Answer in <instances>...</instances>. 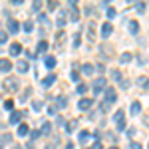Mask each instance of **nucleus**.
<instances>
[{"label": "nucleus", "mask_w": 149, "mask_h": 149, "mask_svg": "<svg viewBox=\"0 0 149 149\" xmlns=\"http://www.w3.org/2000/svg\"><path fill=\"white\" fill-rule=\"evenodd\" d=\"M30 135H32V139H38V137H40V135H42V131H38V129H36V131H32Z\"/></svg>", "instance_id": "nucleus-43"}, {"label": "nucleus", "mask_w": 149, "mask_h": 149, "mask_svg": "<svg viewBox=\"0 0 149 149\" xmlns=\"http://www.w3.org/2000/svg\"><path fill=\"white\" fill-rule=\"evenodd\" d=\"M119 60H121V64H129V62H131V54H121V58H119Z\"/></svg>", "instance_id": "nucleus-26"}, {"label": "nucleus", "mask_w": 149, "mask_h": 149, "mask_svg": "<svg viewBox=\"0 0 149 149\" xmlns=\"http://www.w3.org/2000/svg\"><path fill=\"white\" fill-rule=\"evenodd\" d=\"M86 90H88L86 84H78V88H76V92H78V93H86Z\"/></svg>", "instance_id": "nucleus-31"}, {"label": "nucleus", "mask_w": 149, "mask_h": 149, "mask_svg": "<svg viewBox=\"0 0 149 149\" xmlns=\"http://www.w3.org/2000/svg\"><path fill=\"white\" fill-rule=\"evenodd\" d=\"M92 103H93L92 97H84V100L78 102V107H80L81 111H86V109H90V107H92Z\"/></svg>", "instance_id": "nucleus-5"}, {"label": "nucleus", "mask_w": 149, "mask_h": 149, "mask_svg": "<svg viewBox=\"0 0 149 149\" xmlns=\"http://www.w3.org/2000/svg\"><path fill=\"white\" fill-rule=\"evenodd\" d=\"M68 14H70V20H74V22H78V20H80V10H78V6H76V2H74V0H70Z\"/></svg>", "instance_id": "nucleus-2"}, {"label": "nucleus", "mask_w": 149, "mask_h": 149, "mask_svg": "<svg viewBox=\"0 0 149 149\" xmlns=\"http://www.w3.org/2000/svg\"><path fill=\"white\" fill-rule=\"evenodd\" d=\"M66 149H74V143H68V145H66Z\"/></svg>", "instance_id": "nucleus-49"}, {"label": "nucleus", "mask_w": 149, "mask_h": 149, "mask_svg": "<svg viewBox=\"0 0 149 149\" xmlns=\"http://www.w3.org/2000/svg\"><path fill=\"white\" fill-rule=\"evenodd\" d=\"M54 66H56V58H54V56H48L46 58V68L48 70H54Z\"/></svg>", "instance_id": "nucleus-18"}, {"label": "nucleus", "mask_w": 149, "mask_h": 149, "mask_svg": "<svg viewBox=\"0 0 149 149\" xmlns=\"http://www.w3.org/2000/svg\"><path fill=\"white\" fill-rule=\"evenodd\" d=\"M76 125H78V121H76V119H70L68 125H66V131H68V133H72V131L76 129Z\"/></svg>", "instance_id": "nucleus-22"}, {"label": "nucleus", "mask_w": 149, "mask_h": 149, "mask_svg": "<svg viewBox=\"0 0 149 149\" xmlns=\"http://www.w3.org/2000/svg\"><path fill=\"white\" fill-rule=\"evenodd\" d=\"M32 8H34V10H40V8H42V2H40V0H36L34 4H32Z\"/></svg>", "instance_id": "nucleus-42"}, {"label": "nucleus", "mask_w": 149, "mask_h": 149, "mask_svg": "<svg viewBox=\"0 0 149 149\" xmlns=\"http://www.w3.org/2000/svg\"><path fill=\"white\" fill-rule=\"evenodd\" d=\"M72 80H74V81H80V74H78V72H76V70H74V72H72Z\"/></svg>", "instance_id": "nucleus-41"}, {"label": "nucleus", "mask_w": 149, "mask_h": 149, "mask_svg": "<svg viewBox=\"0 0 149 149\" xmlns=\"http://www.w3.org/2000/svg\"><path fill=\"white\" fill-rule=\"evenodd\" d=\"M109 149H119V147H115V145H111V147H109Z\"/></svg>", "instance_id": "nucleus-51"}, {"label": "nucleus", "mask_w": 149, "mask_h": 149, "mask_svg": "<svg viewBox=\"0 0 149 149\" xmlns=\"http://www.w3.org/2000/svg\"><path fill=\"white\" fill-rule=\"evenodd\" d=\"M32 107H34L36 111H40L42 109V102H32Z\"/></svg>", "instance_id": "nucleus-38"}, {"label": "nucleus", "mask_w": 149, "mask_h": 149, "mask_svg": "<svg viewBox=\"0 0 149 149\" xmlns=\"http://www.w3.org/2000/svg\"><path fill=\"white\" fill-rule=\"evenodd\" d=\"M135 8H137V12H143V10H145V4H137Z\"/></svg>", "instance_id": "nucleus-45"}, {"label": "nucleus", "mask_w": 149, "mask_h": 149, "mask_svg": "<svg viewBox=\"0 0 149 149\" xmlns=\"http://www.w3.org/2000/svg\"><path fill=\"white\" fill-rule=\"evenodd\" d=\"M92 149H103V145L100 143V141H93V147Z\"/></svg>", "instance_id": "nucleus-44"}, {"label": "nucleus", "mask_w": 149, "mask_h": 149, "mask_svg": "<svg viewBox=\"0 0 149 149\" xmlns=\"http://www.w3.org/2000/svg\"><path fill=\"white\" fill-rule=\"evenodd\" d=\"M105 86H107V81H105V78H97V80L93 81V93L97 95V93L102 92V90H105Z\"/></svg>", "instance_id": "nucleus-4"}, {"label": "nucleus", "mask_w": 149, "mask_h": 149, "mask_svg": "<svg viewBox=\"0 0 149 149\" xmlns=\"http://www.w3.org/2000/svg\"><path fill=\"white\" fill-rule=\"evenodd\" d=\"M48 8H50V10H56V8H58V2H56V0H50V2H48Z\"/></svg>", "instance_id": "nucleus-36"}, {"label": "nucleus", "mask_w": 149, "mask_h": 149, "mask_svg": "<svg viewBox=\"0 0 149 149\" xmlns=\"http://www.w3.org/2000/svg\"><path fill=\"white\" fill-rule=\"evenodd\" d=\"M54 81H56V74H50V76H46V78L42 80V86H44V88H52Z\"/></svg>", "instance_id": "nucleus-9"}, {"label": "nucleus", "mask_w": 149, "mask_h": 149, "mask_svg": "<svg viewBox=\"0 0 149 149\" xmlns=\"http://www.w3.org/2000/svg\"><path fill=\"white\" fill-rule=\"evenodd\" d=\"M125 119H121V121H117V129H119V131H123V129H125Z\"/></svg>", "instance_id": "nucleus-37"}, {"label": "nucleus", "mask_w": 149, "mask_h": 149, "mask_svg": "<svg viewBox=\"0 0 149 149\" xmlns=\"http://www.w3.org/2000/svg\"><path fill=\"white\" fill-rule=\"evenodd\" d=\"M8 52H10V56H18V54L22 52V46H20L18 42H14V44L10 46V50H8Z\"/></svg>", "instance_id": "nucleus-10"}, {"label": "nucleus", "mask_w": 149, "mask_h": 149, "mask_svg": "<svg viewBox=\"0 0 149 149\" xmlns=\"http://www.w3.org/2000/svg\"><path fill=\"white\" fill-rule=\"evenodd\" d=\"M12 70V62L6 58H0V72H10Z\"/></svg>", "instance_id": "nucleus-8"}, {"label": "nucleus", "mask_w": 149, "mask_h": 149, "mask_svg": "<svg viewBox=\"0 0 149 149\" xmlns=\"http://www.w3.org/2000/svg\"><path fill=\"white\" fill-rule=\"evenodd\" d=\"M40 131H42V133H44V135H48V133H50V131H52V123H44V125H42V129H40Z\"/></svg>", "instance_id": "nucleus-24"}, {"label": "nucleus", "mask_w": 149, "mask_h": 149, "mask_svg": "<svg viewBox=\"0 0 149 149\" xmlns=\"http://www.w3.org/2000/svg\"><path fill=\"white\" fill-rule=\"evenodd\" d=\"M28 133H30V127L26 125V123H20V127H18V135H28Z\"/></svg>", "instance_id": "nucleus-16"}, {"label": "nucleus", "mask_w": 149, "mask_h": 149, "mask_svg": "<svg viewBox=\"0 0 149 149\" xmlns=\"http://www.w3.org/2000/svg\"><path fill=\"white\" fill-rule=\"evenodd\" d=\"M137 84L141 86V88H145V90H149V78H145V76H141L137 80Z\"/></svg>", "instance_id": "nucleus-19"}, {"label": "nucleus", "mask_w": 149, "mask_h": 149, "mask_svg": "<svg viewBox=\"0 0 149 149\" xmlns=\"http://www.w3.org/2000/svg\"><path fill=\"white\" fill-rule=\"evenodd\" d=\"M46 149H56V147H54V145H52V143H50V145H46Z\"/></svg>", "instance_id": "nucleus-50"}, {"label": "nucleus", "mask_w": 149, "mask_h": 149, "mask_svg": "<svg viewBox=\"0 0 149 149\" xmlns=\"http://www.w3.org/2000/svg\"><path fill=\"white\" fill-rule=\"evenodd\" d=\"M139 111H141V103H139V102H133V103H131V113L137 115Z\"/></svg>", "instance_id": "nucleus-21"}, {"label": "nucleus", "mask_w": 149, "mask_h": 149, "mask_svg": "<svg viewBox=\"0 0 149 149\" xmlns=\"http://www.w3.org/2000/svg\"><path fill=\"white\" fill-rule=\"evenodd\" d=\"M105 103L107 105H111V103H115V100H117V92H115L113 88H105Z\"/></svg>", "instance_id": "nucleus-3"}, {"label": "nucleus", "mask_w": 149, "mask_h": 149, "mask_svg": "<svg viewBox=\"0 0 149 149\" xmlns=\"http://www.w3.org/2000/svg\"><path fill=\"white\" fill-rule=\"evenodd\" d=\"M28 68H30V66H28V62H24V60H20V62L16 64V70H18L20 74H24V72H28Z\"/></svg>", "instance_id": "nucleus-12"}, {"label": "nucleus", "mask_w": 149, "mask_h": 149, "mask_svg": "<svg viewBox=\"0 0 149 149\" xmlns=\"http://www.w3.org/2000/svg\"><path fill=\"white\" fill-rule=\"evenodd\" d=\"M111 32H113V26H111L109 22H103L102 24V36H103V38H109Z\"/></svg>", "instance_id": "nucleus-6"}, {"label": "nucleus", "mask_w": 149, "mask_h": 149, "mask_svg": "<svg viewBox=\"0 0 149 149\" xmlns=\"http://www.w3.org/2000/svg\"><path fill=\"white\" fill-rule=\"evenodd\" d=\"M56 111H58L56 105H50V107H48V113H50V115H56Z\"/></svg>", "instance_id": "nucleus-40"}, {"label": "nucleus", "mask_w": 149, "mask_h": 149, "mask_svg": "<svg viewBox=\"0 0 149 149\" xmlns=\"http://www.w3.org/2000/svg\"><path fill=\"white\" fill-rule=\"evenodd\" d=\"M46 50H48V42L46 40H40L38 42V54H44Z\"/></svg>", "instance_id": "nucleus-17"}, {"label": "nucleus", "mask_w": 149, "mask_h": 149, "mask_svg": "<svg viewBox=\"0 0 149 149\" xmlns=\"http://www.w3.org/2000/svg\"><path fill=\"white\" fill-rule=\"evenodd\" d=\"M113 119H115V121H121V119H125V117H123V109H119V111H115Z\"/></svg>", "instance_id": "nucleus-29"}, {"label": "nucleus", "mask_w": 149, "mask_h": 149, "mask_svg": "<svg viewBox=\"0 0 149 149\" xmlns=\"http://www.w3.org/2000/svg\"><path fill=\"white\" fill-rule=\"evenodd\" d=\"M30 93H32V90H30V88H26V90H24V92H22V97H20V102H26Z\"/></svg>", "instance_id": "nucleus-28"}, {"label": "nucleus", "mask_w": 149, "mask_h": 149, "mask_svg": "<svg viewBox=\"0 0 149 149\" xmlns=\"http://www.w3.org/2000/svg\"><path fill=\"white\" fill-rule=\"evenodd\" d=\"M81 72H84L86 76H92L93 72H95V68H93L92 64H84V66H81Z\"/></svg>", "instance_id": "nucleus-14"}, {"label": "nucleus", "mask_w": 149, "mask_h": 149, "mask_svg": "<svg viewBox=\"0 0 149 149\" xmlns=\"http://www.w3.org/2000/svg\"><path fill=\"white\" fill-rule=\"evenodd\" d=\"M66 22H68V20H66V14L62 12V14L58 16V20H56V26H58V28H64V26H66Z\"/></svg>", "instance_id": "nucleus-15"}, {"label": "nucleus", "mask_w": 149, "mask_h": 149, "mask_svg": "<svg viewBox=\"0 0 149 149\" xmlns=\"http://www.w3.org/2000/svg\"><path fill=\"white\" fill-rule=\"evenodd\" d=\"M6 40H8V34H6V32H0V46L6 44Z\"/></svg>", "instance_id": "nucleus-33"}, {"label": "nucleus", "mask_w": 149, "mask_h": 149, "mask_svg": "<svg viewBox=\"0 0 149 149\" xmlns=\"http://www.w3.org/2000/svg\"><path fill=\"white\" fill-rule=\"evenodd\" d=\"M64 34H66L64 30H60V32L56 34V42H58V44H62V42H64Z\"/></svg>", "instance_id": "nucleus-30"}, {"label": "nucleus", "mask_w": 149, "mask_h": 149, "mask_svg": "<svg viewBox=\"0 0 149 149\" xmlns=\"http://www.w3.org/2000/svg\"><path fill=\"white\" fill-rule=\"evenodd\" d=\"M18 88H20V80L18 78H6V80L2 81V90L8 92V93L18 92Z\"/></svg>", "instance_id": "nucleus-1"}, {"label": "nucleus", "mask_w": 149, "mask_h": 149, "mask_svg": "<svg viewBox=\"0 0 149 149\" xmlns=\"http://www.w3.org/2000/svg\"><path fill=\"white\" fill-rule=\"evenodd\" d=\"M95 70H97V72H103V70H105V66H103V64H97V68H95Z\"/></svg>", "instance_id": "nucleus-46"}, {"label": "nucleus", "mask_w": 149, "mask_h": 149, "mask_svg": "<svg viewBox=\"0 0 149 149\" xmlns=\"http://www.w3.org/2000/svg\"><path fill=\"white\" fill-rule=\"evenodd\" d=\"M81 44V38H80V34H76L74 36V48H78Z\"/></svg>", "instance_id": "nucleus-34"}, {"label": "nucleus", "mask_w": 149, "mask_h": 149, "mask_svg": "<svg viewBox=\"0 0 149 149\" xmlns=\"http://www.w3.org/2000/svg\"><path fill=\"white\" fill-rule=\"evenodd\" d=\"M78 139H80V143H86V141L90 139V133H88V131H80V135H78Z\"/></svg>", "instance_id": "nucleus-23"}, {"label": "nucleus", "mask_w": 149, "mask_h": 149, "mask_svg": "<svg viewBox=\"0 0 149 149\" xmlns=\"http://www.w3.org/2000/svg\"><path fill=\"white\" fill-rule=\"evenodd\" d=\"M22 28H24V32H28V34H30V32L34 30V24H32L30 20H28V22H24V26H22Z\"/></svg>", "instance_id": "nucleus-25"}, {"label": "nucleus", "mask_w": 149, "mask_h": 149, "mask_svg": "<svg viewBox=\"0 0 149 149\" xmlns=\"http://www.w3.org/2000/svg\"><path fill=\"white\" fill-rule=\"evenodd\" d=\"M24 115H26V111H12L10 113V123L14 125V123H20V119H22Z\"/></svg>", "instance_id": "nucleus-7"}, {"label": "nucleus", "mask_w": 149, "mask_h": 149, "mask_svg": "<svg viewBox=\"0 0 149 149\" xmlns=\"http://www.w3.org/2000/svg\"><path fill=\"white\" fill-rule=\"evenodd\" d=\"M66 105H68L66 97H60V95H58V97H56V107H62V109H64Z\"/></svg>", "instance_id": "nucleus-20"}, {"label": "nucleus", "mask_w": 149, "mask_h": 149, "mask_svg": "<svg viewBox=\"0 0 149 149\" xmlns=\"http://www.w3.org/2000/svg\"><path fill=\"white\" fill-rule=\"evenodd\" d=\"M115 14H117V10H115L113 6H109V8H107V16H109V18H113Z\"/></svg>", "instance_id": "nucleus-35"}, {"label": "nucleus", "mask_w": 149, "mask_h": 149, "mask_svg": "<svg viewBox=\"0 0 149 149\" xmlns=\"http://www.w3.org/2000/svg\"><path fill=\"white\" fill-rule=\"evenodd\" d=\"M4 107H6V109H12V107H14V102H12V100H6V102H4Z\"/></svg>", "instance_id": "nucleus-39"}, {"label": "nucleus", "mask_w": 149, "mask_h": 149, "mask_svg": "<svg viewBox=\"0 0 149 149\" xmlns=\"http://www.w3.org/2000/svg\"><path fill=\"white\" fill-rule=\"evenodd\" d=\"M127 28H129V32H131V34H137V32H139V22L131 20V22L127 24Z\"/></svg>", "instance_id": "nucleus-13"}, {"label": "nucleus", "mask_w": 149, "mask_h": 149, "mask_svg": "<svg viewBox=\"0 0 149 149\" xmlns=\"http://www.w3.org/2000/svg\"><path fill=\"white\" fill-rule=\"evenodd\" d=\"M8 30H10V34H16L20 30V24L16 22V20H8Z\"/></svg>", "instance_id": "nucleus-11"}, {"label": "nucleus", "mask_w": 149, "mask_h": 149, "mask_svg": "<svg viewBox=\"0 0 149 149\" xmlns=\"http://www.w3.org/2000/svg\"><path fill=\"white\" fill-rule=\"evenodd\" d=\"M12 149H22V147H20L18 143H12Z\"/></svg>", "instance_id": "nucleus-48"}, {"label": "nucleus", "mask_w": 149, "mask_h": 149, "mask_svg": "<svg viewBox=\"0 0 149 149\" xmlns=\"http://www.w3.org/2000/svg\"><path fill=\"white\" fill-rule=\"evenodd\" d=\"M0 139H2V143H10V141H12V135H10V133H4Z\"/></svg>", "instance_id": "nucleus-32"}, {"label": "nucleus", "mask_w": 149, "mask_h": 149, "mask_svg": "<svg viewBox=\"0 0 149 149\" xmlns=\"http://www.w3.org/2000/svg\"><path fill=\"white\" fill-rule=\"evenodd\" d=\"M131 149H141V145L139 143H131Z\"/></svg>", "instance_id": "nucleus-47"}, {"label": "nucleus", "mask_w": 149, "mask_h": 149, "mask_svg": "<svg viewBox=\"0 0 149 149\" xmlns=\"http://www.w3.org/2000/svg\"><path fill=\"white\" fill-rule=\"evenodd\" d=\"M38 20H40L42 24H48V14L46 12H40V14H38Z\"/></svg>", "instance_id": "nucleus-27"}]
</instances>
